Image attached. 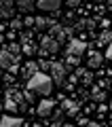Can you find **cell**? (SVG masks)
Segmentation results:
<instances>
[{
  "label": "cell",
  "instance_id": "obj_25",
  "mask_svg": "<svg viewBox=\"0 0 112 127\" xmlns=\"http://www.w3.org/2000/svg\"><path fill=\"white\" fill-rule=\"evenodd\" d=\"M38 70H40V72H45V70H51V62H40V64H38Z\"/></svg>",
  "mask_w": 112,
  "mask_h": 127
},
{
  "label": "cell",
  "instance_id": "obj_22",
  "mask_svg": "<svg viewBox=\"0 0 112 127\" xmlns=\"http://www.w3.org/2000/svg\"><path fill=\"white\" fill-rule=\"evenodd\" d=\"M21 28H23V19H17V17L11 19V30H21Z\"/></svg>",
  "mask_w": 112,
  "mask_h": 127
},
{
  "label": "cell",
  "instance_id": "obj_37",
  "mask_svg": "<svg viewBox=\"0 0 112 127\" xmlns=\"http://www.w3.org/2000/svg\"><path fill=\"white\" fill-rule=\"evenodd\" d=\"M110 119H112V112H110Z\"/></svg>",
  "mask_w": 112,
  "mask_h": 127
},
{
  "label": "cell",
  "instance_id": "obj_28",
  "mask_svg": "<svg viewBox=\"0 0 112 127\" xmlns=\"http://www.w3.org/2000/svg\"><path fill=\"white\" fill-rule=\"evenodd\" d=\"M106 57L112 62V45H108V49H106Z\"/></svg>",
  "mask_w": 112,
  "mask_h": 127
},
{
  "label": "cell",
  "instance_id": "obj_5",
  "mask_svg": "<svg viewBox=\"0 0 112 127\" xmlns=\"http://www.w3.org/2000/svg\"><path fill=\"white\" fill-rule=\"evenodd\" d=\"M40 51H42V53H57V51H59V42L47 34V36L40 38Z\"/></svg>",
  "mask_w": 112,
  "mask_h": 127
},
{
  "label": "cell",
  "instance_id": "obj_26",
  "mask_svg": "<svg viewBox=\"0 0 112 127\" xmlns=\"http://www.w3.org/2000/svg\"><path fill=\"white\" fill-rule=\"evenodd\" d=\"M2 81H4L6 85H15V76H13V74H4V76H2Z\"/></svg>",
  "mask_w": 112,
  "mask_h": 127
},
{
  "label": "cell",
  "instance_id": "obj_35",
  "mask_svg": "<svg viewBox=\"0 0 112 127\" xmlns=\"http://www.w3.org/2000/svg\"><path fill=\"white\" fill-rule=\"evenodd\" d=\"M110 106H112V97H110Z\"/></svg>",
  "mask_w": 112,
  "mask_h": 127
},
{
  "label": "cell",
  "instance_id": "obj_13",
  "mask_svg": "<svg viewBox=\"0 0 112 127\" xmlns=\"http://www.w3.org/2000/svg\"><path fill=\"white\" fill-rule=\"evenodd\" d=\"M23 121L19 117H11V114H4L0 119V127H21Z\"/></svg>",
  "mask_w": 112,
  "mask_h": 127
},
{
  "label": "cell",
  "instance_id": "obj_32",
  "mask_svg": "<svg viewBox=\"0 0 112 127\" xmlns=\"http://www.w3.org/2000/svg\"><path fill=\"white\" fill-rule=\"evenodd\" d=\"M87 127H102V125H99V123H89Z\"/></svg>",
  "mask_w": 112,
  "mask_h": 127
},
{
  "label": "cell",
  "instance_id": "obj_23",
  "mask_svg": "<svg viewBox=\"0 0 112 127\" xmlns=\"http://www.w3.org/2000/svg\"><path fill=\"white\" fill-rule=\"evenodd\" d=\"M21 51H23V53H26V55H34V53H36L34 45H23V47H21Z\"/></svg>",
  "mask_w": 112,
  "mask_h": 127
},
{
  "label": "cell",
  "instance_id": "obj_36",
  "mask_svg": "<svg viewBox=\"0 0 112 127\" xmlns=\"http://www.w3.org/2000/svg\"><path fill=\"white\" fill-rule=\"evenodd\" d=\"M0 81H2V74H0Z\"/></svg>",
  "mask_w": 112,
  "mask_h": 127
},
{
  "label": "cell",
  "instance_id": "obj_24",
  "mask_svg": "<svg viewBox=\"0 0 112 127\" xmlns=\"http://www.w3.org/2000/svg\"><path fill=\"white\" fill-rule=\"evenodd\" d=\"M23 102H26V104L34 102V93H32V91H23Z\"/></svg>",
  "mask_w": 112,
  "mask_h": 127
},
{
  "label": "cell",
  "instance_id": "obj_30",
  "mask_svg": "<svg viewBox=\"0 0 112 127\" xmlns=\"http://www.w3.org/2000/svg\"><path fill=\"white\" fill-rule=\"evenodd\" d=\"M78 4H81V2H78V0H70V2H68V6H72V9H76Z\"/></svg>",
  "mask_w": 112,
  "mask_h": 127
},
{
  "label": "cell",
  "instance_id": "obj_3",
  "mask_svg": "<svg viewBox=\"0 0 112 127\" xmlns=\"http://www.w3.org/2000/svg\"><path fill=\"white\" fill-rule=\"evenodd\" d=\"M85 51H87V45L83 40H76V38H72L66 47V55H72V57H81Z\"/></svg>",
  "mask_w": 112,
  "mask_h": 127
},
{
  "label": "cell",
  "instance_id": "obj_20",
  "mask_svg": "<svg viewBox=\"0 0 112 127\" xmlns=\"http://www.w3.org/2000/svg\"><path fill=\"white\" fill-rule=\"evenodd\" d=\"M99 45H112V32L110 30H104L102 34H99Z\"/></svg>",
  "mask_w": 112,
  "mask_h": 127
},
{
  "label": "cell",
  "instance_id": "obj_21",
  "mask_svg": "<svg viewBox=\"0 0 112 127\" xmlns=\"http://www.w3.org/2000/svg\"><path fill=\"white\" fill-rule=\"evenodd\" d=\"M4 108L9 110V112H17V110H19V106L15 104L13 100H4Z\"/></svg>",
  "mask_w": 112,
  "mask_h": 127
},
{
  "label": "cell",
  "instance_id": "obj_31",
  "mask_svg": "<svg viewBox=\"0 0 112 127\" xmlns=\"http://www.w3.org/2000/svg\"><path fill=\"white\" fill-rule=\"evenodd\" d=\"M97 112H99V114H102V117H104V112H106V104H99V108H97Z\"/></svg>",
  "mask_w": 112,
  "mask_h": 127
},
{
  "label": "cell",
  "instance_id": "obj_18",
  "mask_svg": "<svg viewBox=\"0 0 112 127\" xmlns=\"http://www.w3.org/2000/svg\"><path fill=\"white\" fill-rule=\"evenodd\" d=\"M17 6H19L21 11H26V13H32V9L36 6V2H32V0H19Z\"/></svg>",
  "mask_w": 112,
  "mask_h": 127
},
{
  "label": "cell",
  "instance_id": "obj_10",
  "mask_svg": "<svg viewBox=\"0 0 112 127\" xmlns=\"http://www.w3.org/2000/svg\"><path fill=\"white\" fill-rule=\"evenodd\" d=\"M36 6L40 11H53V13H57L59 6H61V2H59V0H38Z\"/></svg>",
  "mask_w": 112,
  "mask_h": 127
},
{
  "label": "cell",
  "instance_id": "obj_7",
  "mask_svg": "<svg viewBox=\"0 0 112 127\" xmlns=\"http://www.w3.org/2000/svg\"><path fill=\"white\" fill-rule=\"evenodd\" d=\"M15 15V2L0 0V19H13Z\"/></svg>",
  "mask_w": 112,
  "mask_h": 127
},
{
  "label": "cell",
  "instance_id": "obj_15",
  "mask_svg": "<svg viewBox=\"0 0 112 127\" xmlns=\"http://www.w3.org/2000/svg\"><path fill=\"white\" fill-rule=\"evenodd\" d=\"M61 110L66 114H72V117H74V114L78 112V104H76V102H72V100H68V97H63V100H61Z\"/></svg>",
  "mask_w": 112,
  "mask_h": 127
},
{
  "label": "cell",
  "instance_id": "obj_12",
  "mask_svg": "<svg viewBox=\"0 0 112 127\" xmlns=\"http://www.w3.org/2000/svg\"><path fill=\"white\" fill-rule=\"evenodd\" d=\"M38 72H40V70H38V64H36V62H26V64H23V68H21V74H23L26 81H30V78L34 76V74H38Z\"/></svg>",
  "mask_w": 112,
  "mask_h": 127
},
{
  "label": "cell",
  "instance_id": "obj_27",
  "mask_svg": "<svg viewBox=\"0 0 112 127\" xmlns=\"http://www.w3.org/2000/svg\"><path fill=\"white\" fill-rule=\"evenodd\" d=\"M83 28H87V21H78L76 26H74V30H83Z\"/></svg>",
  "mask_w": 112,
  "mask_h": 127
},
{
  "label": "cell",
  "instance_id": "obj_1",
  "mask_svg": "<svg viewBox=\"0 0 112 127\" xmlns=\"http://www.w3.org/2000/svg\"><path fill=\"white\" fill-rule=\"evenodd\" d=\"M28 91L38 93V95H49L53 91V81L47 72H38L28 81Z\"/></svg>",
  "mask_w": 112,
  "mask_h": 127
},
{
  "label": "cell",
  "instance_id": "obj_19",
  "mask_svg": "<svg viewBox=\"0 0 112 127\" xmlns=\"http://www.w3.org/2000/svg\"><path fill=\"white\" fill-rule=\"evenodd\" d=\"M4 49L9 51L11 55H15V57H21V45H17V42H11V45H6Z\"/></svg>",
  "mask_w": 112,
  "mask_h": 127
},
{
  "label": "cell",
  "instance_id": "obj_4",
  "mask_svg": "<svg viewBox=\"0 0 112 127\" xmlns=\"http://www.w3.org/2000/svg\"><path fill=\"white\" fill-rule=\"evenodd\" d=\"M19 59L21 57H15V55H11L6 49H2L0 51V70H11L13 66L19 64Z\"/></svg>",
  "mask_w": 112,
  "mask_h": 127
},
{
  "label": "cell",
  "instance_id": "obj_16",
  "mask_svg": "<svg viewBox=\"0 0 112 127\" xmlns=\"http://www.w3.org/2000/svg\"><path fill=\"white\" fill-rule=\"evenodd\" d=\"M104 62V55L99 51H91L89 53V68H99Z\"/></svg>",
  "mask_w": 112,
  "mask_h": 127
},
{
  "label": "cell",
  "instance_id": "obj_2",
  "mask_svg": "<svg viewBox=\"0 0 112 127\" xmlns=\"http://www.w3.org/2000/svg\"><path fill=\"white\" fill-rule=\"evenodd\" d=\"M49 76L53 83H57V85H63V81H66V66L59 62H51V70H49Z\"/></svg>",
  "mask_w": 112,
  "mask_h": 127
},
{
  "label": "cell",
  "instance_id": "obj_34",
  "mask_svg": "<svg viewBox=\"0 0 112 127\" xmlns=\"http://www.w3.org/2000/svg\"><path fill=\"white\" fill-rule=\"evenodd\" d=\"M0 45H2V36H0Z\"/></svg>",
  "mask_w": 112,
  "mask_h": 127
},
{
  "label": "cell",
  "instance_id": "obj_33",
  "mask_svg": "<svg viewBox=\"0 0 112 127\" xmlns=\"http://www.w3.org/2000/svg\"><path fill=\"white\" fill-rule=\"evenodd\" d=\"M61 127H76V125H61Z\"/></svg>",
  "mask_w": 112,
  "mask_h": 127
},
{
  "label": "cell",
  "instance_id": "obj_29",
  "mask_svg": "<svg viewBox=\"0 0 112 127\" xmlns=\"http://www.w3.org/2000/svg\"><path fill=\"white\" fill-rule=\"evenodd\" d=\"M23 23H26V26H34V17H26Z\"/></svg>",
  "mask_w": 112,
  "mask_h": 127
},
{
  "label": "cell",
  "instance_id": "obj_9",
  "mask_svg": "<svg viewBox=\"0 0 112 127\" xmlns=\"http://www.w3.org/2000/svg\"><path fill=\"white\" fill-rule=\"evenodd\" d=\"M53 108H55V100H40V104H38V114L40 117H49V114H53Z\"/></svg>",
  "mask_w": 112,
  "mask_h": 127
},
{
  "label": "cell",
  "instance_id": "obj_6",
  "mask_svg": "<svg viewBox=\"0 0 112 127\" xmlns=\"http://www.w3.org/2000/svg\"><path fill=\"white\" fill-rule=\"evenodd\" d=\"M4 100H13L15 104L19 106V110H23V108H26V104H23V91L15 89V87L6 89V93H4Z\"/></svg>",
  "mask_w": 112,
  "mask_h": 127
},
{
  "label": "cell",
  "instance_id": "obj_11",
  "mask_svg": "<svg viewBox=\"0 0 112 127\" xmlns=\"http://www.w3.org/2000/svg\"><path fill=\"white\" fill-rule=\"evenodd\" d=\"M49 36L55 38V40L59 42V47H61V42H66V38H68V36H66V28H61V26H57V23H55V26L49 30Z\"/></svg>",
  "mask_w": 112,
  "mask_h": 127
},
{
  "label": "cell",
  "instance_id": "obj_8",
  "mask_svg": "<svg viewBox=\"0 0 112 127\" xmlns=\"http://www.w3.org/2000/svg\"><path fill=\"white\" fill-rule=\"evenodd\" d=\"M74 76H76L78 81L83 83V85H87V87H89L91 83H93V74H91V70H87V68H81V66L76 68V72H74Z\"/></svg>",
  "mask_w": 112,
  "mask_h": 127
},
{
  "label": "cell",
  "instance_id": "obj_14",
  "mask_svg": "<svg viewBox=\"0 0 112 127\" xmlns=\"http://www.w3.org/2000/svg\"><path fill=\"white\" fill-rule=\"evenodd\" d=\"M34 26L38 28V30H47V28H53V26H55V19L38 15V17H34Z\"/></svg>",
  "mask_w": 112,
  "mask_h": 127
},
{
  "label": "cell",
  "instance_id": "obj_17",
  "mask_svg": "<svg viewBox=\"0 0 112 127\" xmlns=\"http://www.w3.org/2000/svg\"><path fill=\"white\" fill-rule=\"evenodd\" d=\"M104 100H106V93H104V89L93 87V89H91V102H97V104H102Z\"/></svg>",
  "mask_w": 112,
  "mask_h": 127
}]
</instances>
